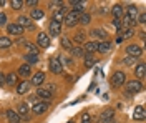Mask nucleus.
<instances>
[{"mask_svg": "<svg viewBox=\"0 0 146 123\" xmlns=\"http://www.w3.org/2000/svg\"><path fill=\"white\" fill-rule=\"evenodd\" d=\"M110 83H111V86H115V88H118V86H123L125 83H126V73L125 72H115L113 75H111V78H110Z\"/></svg>", "mask_w": 146, "mask_h": 123, "instance_id": "f257e3e1", "label": "nucleus"}, {"mask_svg": "<svg viewBox=\"0 0 146 123\" xmlns=\"http://www.w3.org/2000/svg\"><path fill=\"white\" fill-rule=\"evenodd\" d=\"M80 15L82 13H78V12H75V10H70L68 13H65V25L66 27H75V25H78V20H80Z\"/></svg>", "mask_w": 146, "mask_h": 123, "instance_id": "f03ea898", "label": "nucleus"}, {"mask_svg": "<svg viewBox=\"0 0 146 123\" xmlns=\"http://www.w3.org/2000/svg\"><path fill=\"white\" fill-rule=\"evenodd\" d=\"M143 90V83L139 80H131V82H126V92L129 95H136Z\"/></svg>", "mask_w": 146, "mask_h": 123, "instance_id": "7ed1b4c3", "label": "nucleus"}, {"mask_svg": "<svg viewBox=\"0 0 146 123\" xmlns=\"http://www.w3.org/2000/svg\"><path fill=\"white\" fill-rule=\"evenodd\" d=\"M30 108H28V103H20L17 106V115L20 116V120L23 122H30Z\"/></svg>", "mask_w": 146, "mask_h": 123, "instance_id": "20e7f679", "label": "nucleus"}, {"mask_svg": "<svg viewBox=\"0 0 146 123\" xmlns=\"http://www.w3.org/2000/svg\"><path fill=\"white\" fill-rule=\"evenodd\" d=\"M50 72L55 73V75H60L63 72V65H62V62L58 58H55V57L50 58Z\"/></svg>", "mask_w": 146, "mask_h": 123, "instance_id": "39448f33", "label": "nucleus"}, {"mask_svg": "<svg viewBox=\"0 0 146 123\" xmlns=\"http://www.w3.org/2000/svg\"><path fill=\"white\" fill-rule=\"evenodd\" d=\"M36 47L40 48H48L50 47V37H48V33H38L36 35Z\"/></svg>", "mask_w": 146, "mask_h": 123, "instance_id": "423d86ee", "label": "nucleus"}, {"mask_svg": "<svg viewBox=\"0 0 146 123\" xmlns=\"http://www.w3.org/2000/svg\"><path fill=\"white\" fill-rule=\"evenodd\" d=\"M126 53L129 55V57H141V53H143V48L139 47V45H136V43H129L126 47Z\"/></svg>", "mask_w": 146, "mask_h": 123, "instance_id": "0eeeda50", "label": "nucleus"}, {"mask_svg": "<svg viewBox=\"0 0 146 123\" xmlns=\"http://www.w3.org/2000/svg\"><path fill=\"white\" fill-rule=\"evenodd\" d=\"M46 110H48V102H36L33 106H32V113H35V115H42V113H45Z\"/></svg>", "mask_w": 146, "mask_h": 123, "instance_id": "6e6552de", "label": "nucleus"}, {"mask_svg": "<svg viewBox=\"0 0 146 123\" xmlns=\"http://www.w3.org/2000/svg\"><path fill=\"white\" fill-rule=\"evenodd\" d=\"M48 33L52 35V37H58L60 33H62V23H58V22H50V25H48Z\"/></svg>", "mask_w": 146, "mask_h": 123, "instance_id": "1a4fd4ad", "label": "nucleus"}, {"mask_svg": "<svg viewBox=\"0 0 146 123\" xmlns=\"http://www.w3.org/2000/svg\"><path fill=\"white\" fill-rule=\"evenodd\" d=\"M98 50V42H85L83 45V53L85 55H91Z\"/></svg>", "mask_w": 146, "mask_h": 123, "instance_id": "9d476101", "label": "nucleus"}, {"mask_svg": "<svg viewBox=\"0 0 146 123\" xmlns=\"http://www.w3.org/2000/svg\"><path fill=\"white\" fill-rule=\"evenodd\" d=\"M125 17L129 22H136V19H138V7L136 5H128V10H126V13H125Z\"/></svg>", "mask_w": 146, "mask_h": 123, "instance_id": "9b49d317", "label": "nucleus"}, {"mask_svg": "<svg viewBox=\"0 0 146 123\" xmlns=\"http://www.w3.org/2000/svg\"><path fill=\"white\" fill-rule=\"evenodd\" d=\"M52 96H53V93L48 92L45 86H38V88H36V98H42V100L46 102V100H50Z\"/></svg>", "mask_w": 146, "mask_h": 123, "instance_id": "f8f14e48", "label": "nucleus"}, {"mask_svg": "<svg viewBox=\"0 0 146 123\" xmlns=\"http://www.w3.org/2000/svg\"><path fill=\"white\" fill-rule=\"evenodd\" d=\"M7 32H9L10 35H15V37H20L22 33H23V29L17 25V23H9L7 25Z\"/></svg>", "mask_w": 146, "mask_h": 123, "instance_id": "ddd939ff", "label": "nucleus"}, {"mask_svg": "<svg viewBox=\"0 0 146 123\" xmlns=\"http://www.w3.org/2000/svg\"><path fill=\"white\" fill-rule=\"evenodd\" d=\"M111 13H113V17H115V20H121V19H123V15H125V10H123V5H119V3H116V5H113V9H111Z\"/></svg>", "mask_w": 146, "mask_h": 123, "instance_id": "4468645a", "label": "nucleus"}, {"mask_svg": "<svg viewBox=\"0 0 146 123\" xmlns=\"http://www.w3.org/2000/svg\"><path fill=\"white\" fill-rule=\"evenodd\" d=\"M118 33H119V37L116 38V43H121L123 40L133 37V35H135V30L133 29H126V30H123V32H118Z\"/></svg>", "mask_w": 146, "mask_h": 123, "instance_id": "2eb2a0df", "label": "nucleus"}, {"mask_svg": "<svg viewBox=\"0 0 146 123\" xmlns=\"http://www.w3.org/2000/svg\"><path fill=\"white\" fill-rule=\"evenodd\" d=\"M15 23H17V25H20L22 29H25V27H28V29H33V23H32V20L28 19V17H25V15L18 17Z\"/></svg>", "mask_w": 146, "mask_h": 123, "instance_id": "dca6fc26", "label": "nucleus"}, {"mask_svg": "<svg viewBox=\"0 0 146 123\" xmlns=\"http://www.w3.org/2000/svg\"><path fill=\"white\" fill-rule=\"evenodd\" d=\"M32 83H33L35 86H42L43 83H45V73H43V72L35 73V75L32 76Z\"/></svg>", "mask_w": 146, "mask_h": 123, "instance_id": "f3484780", "label": "nucleus"}, {"mask_svg": "<svg viewBox=\"0 0 146 123\" xmlns=\"http://www.w3.org/2000/svg\"><path fill=\"white\" fill-rule=\"evenodd\" d=\"M90 35L93 38H98V40H101V42H103V40H106V37H108V33H106L103 29H93Z\"/></svg>", "mask_w": 146, "mask_h": 123, "instance_id": "a211bd4d", "label": "nucleus"}, {"mask_svg": "<svg viewBox=\"0 0 146 123\" xmlns=\"http://www.w3.org/2000/svg\"><path fill=\"white\" fill-rule=\"evenodd\" d=\"M145 106L143 105H138L135 106V110H133V118L135 120H145Z\"/></svg>", "mask_w": 146, "mask_h": 123, "instance_id": "6ab92c4d", "label": "nucleus"}, {"mask_svg": "<svg viewBox=\"0 0 146 123\" xmlns=\"http://www.w3.org/2000/svg\"><path fill=\"white\" fill-rule=\"evenodd\" d=\"M110 48H111V43H110L108 40H103V42H100L98 43V53H101V55H105V53H108Z\"/></svg>", "mask_w": 146, "mask_h": 123, "instance_id": "aec40b11", "label": "nucleus"}, {"mask_svg": "<svg viewBox=\"0 0 146 123\" xmlns=\"http://www.w3.org/2000/svg\"><path fill=\"white\" fill-rule=\"evenodd\" d=\"M5 116H7V120H9L10 123H20V116L17 115L15 110H7V112H5Z\"/></svg>", "mask_w": 146, "mask_h": 123, "instance_id": "412c9836", "label": "nucleus"}, {"mask_svg": "<svg viewBox=\"0 0 146 123\" xmlns=\"http://www.w3.org/2000/svg\"><path fill=\"white\" fill-rule=\"evenodd\" d=\"M45 17V12L42 9H33L30 12V20H42Z\"/></svg>", "mask_w": 146, "mask_h": 123, "instance_id": "4be33fe9", "label": "nucleus"}, {"mask_svg": "<svg viewBox=\"0 0 146 123\" xmlns=\"http://www.w3.org/2000/svg\"><path fill=\"white\" fill-rule=\"evenodd\" d=\"M28 90H30V83L28 82H20L17 86V93L18 95H25L28 93Z\"/></svg>", "mask_w": 146, "mask_h": 123, "instance_id": "5701e85b", "label": "nucleus"}, {"mask_svg": "<svg viewBox=\"0 0 146 123\" xmlns=\"http://www.w3.org/2000/svg\"><path fill=\"white\" fill-rule=\"evenodd\" d=\"M146 73V65L145 63H138L136 66H135V75L138 76V78H143Z\"/></svg>", "mask_w": 146, "mask_h": 123, "instance_id": "b1692460", "label": "nucleus"}, {"mask_svg": "<svg viewBox=\"0 0 146 123\" xmlns=\"http://www.w3.org/2000/svg\"><path fill=\"white\" fill-rule=\"evenodd\" d=\"M70 5L73 7L75 12H78V13H83V10H85V2H76V0H72L70 2Z\"/></svg>", "mask_w": 146, "mask_h": 123, "instance_id": "393cba45", "label": "nucleus"}, {"mask_svg": "<svg viewBox=\"0 0 146 123\" xmlns=\"http://www.w3.org/2000/svg\"><path fill=\"white\" fill-rule=\"evenodd\" d=\"M30 73H32V68H30V65H27V63H23L17 72V75H20V76H28Z\"/></svg>", "mask_w": 146, "mask_h": 123, "instance_id": "a878e982", "label": "nucleus"}, {"mask_svg": "<svg viewBox=\"0 0 146 123\" xmlns=\"http://www.w3.org/2000/svg\"><path fill=\"white\" fill-rule=\"evenodd\" d=\"M113 116H115V112H113V110H106V112H103V113H101V122L108 123V122L113 120Z\"/></svg>", "mask_w": 146, "mask_h": 123, "instance_id": "bb28decb", "label": "nucleus"}, {"mask_svg": "<svg viewBox=\"0 0 146 123\" xmlns=\"http://www.w3.org/2000/svg\"><path fill=\"white\" fill-rule=\"evenodd\" d=\"M18 82V75L13 72V73H9L7 75V78H5V83H9V85H17Z\"/></svg>", "mask_w": 146, "mask_h": 123, "instance_id": "cd10ccee", "label": "nucleus"}, {"mask_svg": "<svg viewBox=\"0 0 146 123\" xmlns=\"http://www.w3.org/2000/svg\"><path fill=\"white\" fill-rule=\"evenodd\" d=\"M73 40H75L76 43H80V45H82V43H85V40H86V33H85L83 30H82V32H76Z\"/></svg>", "mask_w": 146, "mask_h": 123, "instance_id": "c85d7f7f", "label": "nucleus"}, {"mask_svg": "<svg viewBox=\"0 0 146 123\" xmlns=\"http://www.w3.org/2000/svg\"><path fill=\"white\" fill-rule=\"evenodd\" d=\"M65 19V10H58V12H55L53 17H52V20L53 22H58V23H62V20Z\"/></svg>", "mask_w": 146, "mask_h": 123, "instance_id": "c756f323", "label": "nucleus"}, {"mask_svg": "<svg viewBox=\"0 0 146 123\" xmlns=\"http://www.w3.org/2000/svg\"><path fill=\"white\" fill-rule=\"evenodd\" d=\"M90 22H91V15H90V13H85V12H83L82 15H80L78 23H82V25H88Z\"/></svg>", "mask_w": 146, "mask_h": 123, "instance_id": "7c9ffc66", "label": "nucleus"}, {"mask_svg": "<svg viewBox=\"0 0 146 123\" xmlns=\"http://www.w3.org/2000/svg\"><path fill=\"white\" fill-rule=\"evenodd\" d=\"M25 62H27V65H35V63H38V55H25Z\"/></svg>", "mask_w": 146, "mask_h": 123, "instance_id": "2f4dec72", "label": "nucleus"}, {"mask_svg": "<svg viewBox=\"0 0 146 123\" xmlns=\"http://www.w3.org/2000/svg\"><path fill=\"white\" fill-rule=\"evenodd\" d=\"M96 63V60L93 58V55H85V68H91Z\"/></svg>", "mask_w": 146, "mask_h": 123, "instance_id": "473e14b6", "label": "nucleus"}, {"mask_svg": "<svg viewBox=\"0 0 146 123\" xmlns=\"http://www.w3.org/2000/svg\"><path fill=\"white\" fill-rule=\"evenodd\" d=\"M12 47V40L9 37H0V48H9Z\"/></svg>", "mask_w": 146, "mask_h": 123, "instance_id": "72a5a7b5", "label": "nucleus"}, {"mask_svg": "<svg viewBox=\"0 0 146 123\" xmlns=\"http://www.w3.org/2000/svg\"><path fill=\"white\" fill-rule=\"evenodd\" d=\"M27 50H28L27 55H38V47L33 45V43H27Z\"/></svg>", "mask_w": 146, "mask_h": 123, "instance_id": "f704fd0d", "label": "nucleus"}, {"mask_svg": "<svg viewBox=\"0 0 146 123\" xmlns=\"http://www.w3.org/2000/svg\"><path fill=\"white\" fill-rule=\"evenodd\" d=\"M62 47L66 48V50H72V48H73L72 40H70V38H66V37H62Z\"/></svg>", "mask_w": 146, "mask_h": 123, "instance_id": "c9c22d12", "label": "nucleus"}, {"mask_svg": "<svg viewBox=\"0 0 146 123\" xmlns=\"http://www.w3.org/2000/svg\"><path fill=\"white\" fill-rule=\"evenodd\" d=\"M123 63H125L126 66H133L135 63H136V58H135V57H129V55H126V57L123 58Z\"/></svg>", "mask_w": 146, "mask_h": 123, "instance_id": "e433bc0d", "label": "nucleus"}, {"mask_svg": "<svg viewBox=\"0 0 146 123\" xmlns=\"http://www.w3.org/2000/svg\"><path fill=\"white\" fill-rule=\"evenodd\" d=\"M70 52H72V55H75V57H85V53H83V48H82V47H73Z\"/></svg>", "mask_w": 146, "mask_h": 123, "instance_id": "4c0bfd02", "label": "nucleus"}, {"mask_svg": "<svg viewBox=\"0 0 146 123\" xmlns=\"http://www.w3.org/2000/svg\"><path fill=\"white\" fill-rule=\"evenodd\" d=\"M10 5H12V9L13 10H20L22 7H23V2H22V0H12Z\"/></svg>", "mask_w": 146, "mask_h": 123, "instance_id": "58836bf2", "label": "nucleus"}, {"mask_svg": "<svg viewBox=\"0 0 146 123\" xmlns=\"http://www.w3.org/2000/svg\"><path fill=\"white\" fill-rule=\"evenodd\" d=\"M3 25H7V15L3 12H0V27H3Z\"/></svg>", "mask_w": 146, "mask_h": 123, "instance_id": "ea45409f", "label": "nucleus"}, {"mask_svg": "<svg viewBox=\"0 0 146 123\" xmlns=\"http://www.w3.org/2000/svg\"><path fill=\"white\" fill-rule=\"evenodd\" d=\"M82 123H91L90 113H83V115H82Z\"/></svg>", "mask_w": 146, "mask_h": 123, "instance_id": "a19ab883", "label": "nucleus"}, {"mask_svg": "<svg viewBox=\"0 0 146 123\" xmlns=\"http://www.w3.org/2000/svg\"><path fill=\"white\" fill-rule=\"evenodd\" d=\"M136 22L145 23V22H146V13H139V15H138V19H136Z\"/></svg>", "mask_w": 146, "mask_h": 123, "instance_id": "79ce46f5", "label": "nucleus"}, {"mask_svg": "<svg viewBox=\"0 0 146 123\" xmlns=\"http://www.w3.org/2000/svg\"><path fill=\"white\" fill-rule=\"evenodd\" d=\"M45 88L48 90V92H52V93H53L55 88H56V85H53V83H48V85H45Z\"/></svg>", "mask_w": 146, "mask_h": 123, "instance_id": "37998d69", "label": "nucleus"}, {"mask_svg": "<svg viewBox=\"0 0 146 123\" xmlns=\"http://www.w3.org/2000/svg\"><path fill=\"white\" fill-rule=\"evenodd\" d=\"M36 3H38L36 0H28V2H27V5H28V7H35Z\"/></svg>", "mask_w": 146, "mask_h": 123, "instance_id": "c03bdc74", "label": "nucleus"}, {"mask_svg": "<svg viewBox=\"0 0 146 123\" xmlns=\"http://www.w3.org/2000/svg\"><path fill=\"white\" fill-rule=\"evenodd\" d=\"M3 85H5V75L0 73V86H3Z\"/></svg>", "mask_w": 146, "mask_h": 123, "instance_id": "a18cd8bd", "label": "nucleus"}, {"mask_svg": "<svg viewBox=\"0 0 146 123\" xmlns=\"http://www.w3.org/2000/svg\"><path fill=\"white\" fill-rule=\"evenodd\" d=\"M65 65H72V58H62Z\"/></svg>", "mask_w": 146, "mask_h": 123, "instance_id": "49530a36", "label": "nucleus"}, {"mask_svg": "<svg viewBox=\"0 0 146 123\" xmlns=\"http://www.w3.org/2000/svg\"><path fill=\"white\" fill-rule=\"evenodd\" d=\"M28 102H30V103H33V105H35L36 102H38V100H36V96H30V98H28Z\"/></svg>", "mask_w": 146, "mask_h": 123, "instance_id": "de8ad7c7", "label": "nucleus"}, {"mask_svg": "<svg viewBox=\"0 0 146 123\" xmlns=\"http://www.w3.org/2000/svg\"><path fill=\"white\" fill-rule=\"evenodd\" d=\"M5 5V0H0V7H3Z\"/></svg>", "mask_w": 146, "mask_h": 123, "instance_id": "09e8293b", "label": "nucleus"}, {"mask_svg": "<svg viewBox=\"0 0 146 123\" xmlns=\"http://www.w3.org/2000/svg\"><path fill=\"white\" fill-rule=\"evenodd\" d=\"M66 123H75V122H66Z\"/></svg>", "mask_w": 146, "mask_h": 123, "instance_id": "8fccbe9b", "label": "nucleus"}]
</instances>
